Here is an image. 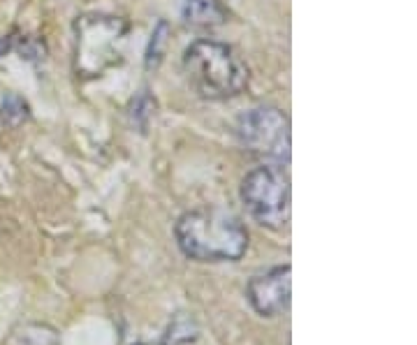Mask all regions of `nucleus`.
Returning a JSON list of instances; mask_svg holds the SVG:
<instances>
[{"instance_id": "obj_9", "label": "nucleus", "mask_w": 417, "mask_h": 345, "mask_svg": "<svg viewBox=\"0 0 417 345\" xmlns=\"http://www.w3.org/2000/svg\"><path fill=\"white\" fill-rule=\"evenodd\" d=\"M170 37H172V28L165 19H160L156 24V28L151 33V39H149V46H146V53H144V67L149 72H156L165 60V53H167V46H170Z\"/></svg>"}, {"instance_id": "obj_12", "label": "nucleus", "mask_w": 417, "mask_h": 345, "mask_svg": "<svg viewBox=\"0 0 417 345\" xmlns=\"http://www.w3.org/2000/svg\"><path fill=\"white\" fill-rule=\"evenodd\" d=\"M137 345H142V343H137Z\"/></svg>"}, {"instance_id": "obj_4", "label": "nucleus", "mask_w": 417, "mask_h": 345, "mask_svg": "<svg viewBox=\"0 0 417 345\" xmlns=\"http://www.w3.org/2000/svg\"><path fill=\"white\" fill-rule=\"evenodd\" d=\"M234 130L248 151L281 165L290 162V121L276 107H255L241 114Z\"/></svg>"}, {"instance_id": "obj_1", "label": "nucleus", "mask_w": 417, "mask_h": 345, "mask_svg": "<svg viewBox=\"0 0 417 345\" xmlns=\"http://www.w3.org/2000/svg\"><path fill=\"white\" fill-rule=\"evenodd\" d=\"M179 248L197 262H234L248 250V229L223 209H195L174 227Z\"/></svg>"}, {"instance_id": "obj_5", "label": "nucleus", "mask_w": 417, "mask_h": 345, "mask_svg": "<svg viewBox=\"0 0 417 345\" xmlns=\"http://www.w3.org/2000/svg\"><path fill=\"white\" fill-rule=\"evenodd\" d=\"M125 26L114 17L103 19L100 28V39L91 37V33L77 24V72H84L89 77H96L107 65L114 63V42L123 35Z\"/></svg>"}, {"instance_id": "obj_8", "label": "nucleus", "mask_w": 417, "mask_h": 345, "mask_svg": "<svg viewBox=\"0 0 417 345\" xmlns=\"http://www.w3.org/2000/svg\"><path fill=\"white\" fill-rule=\"evenodd\" d=\"M5 345H58V334L49 324L24 322L10 331Z\"/></svg>"}, {"instance_id": "obj_6", "label": "nucleus", "mask_w": 417, "mask_h": 345, "mask_svg": "<svg viewBox=\"0 0 417 345\" xmlns=\"http://www.w3.org/2000/svg\"><path fill=\"white\" fill-rule=\"evenodd\" d=\"M292 281H290V265L274 267L269 272L253 276L246 288V297L251 301L255 313L274 317L290 306Z\"/></svg>"}, {"instance_id": "obj_3", "label": "nucleus", "mask_w": 417, "mask_h": 345, "mask_svg": "<svg viewBox=\"0 0 417 345\" xmlns=\"http://www.w3.org/2000/svg\"><path fill=\"white\" fill-rule=\"evenodd\" d=\"M241 200L262 227L283 229L290 222V179L278 165H262L241 181Z\"/></svg>"}, {"instance_id": "obj_11", "label": "nucleus", "mask_w": 417, "mask_h": 345, "mask_svg": "<svg viewBox=\"0 0 417 345\" xmlns=\"http://www.w3.org/2000/svg\"><path fill=\"white\" fill-rule=\"evenodd\" d=\"M153 112H156V103L151 100L149 91H142L137 98L132 100V121L137 123V127L142 132L149 127V121L153 116Z\"/></svg>"}, {"instance_id": "obj_10", "label": "nucleus", "mask_w": 417, "mask_h": 345, "mask_svg": "<svg viewBox=\"0 0 417 345\" xmlns=\"http://www.w3.org/2000/svg\"><path fill=\"white\" fill-rule=\"evenodd\" d=\"M30 116L28 103L17 96V93H8L3 98V105H0V121H3L8 127H19L21 123H26Z\"/></svg>"}, {"instance_id": "obj_7", "label": "nucleus", "mask_w": 417, "mask_h": 345, "mask_svg": "<svg viewBox=\"0 0 417 345\" xmlns=\"http://www.w3.org/2000/svg\"><path fill=\"white\" fill-rule=\"evenodd\" d=\"M184 21L193 28H213L227 21V10L220 0H186Z\"/></svg>"}, {"instance_id": "obj_2", "label": "nucleus", "mask_w": 417, "mask_h": 345, "mask_svg": "<svg viewBox=\"0 0 417 345\" xmlns=\"http://www.w3.org/2000/svg\"><path fill=\"white\" fill-rule=\"evenodd\" d=\"M184 70L193 91L204 100H230L248 84V67L234 46L197 39L184 53Z\"/></svg>"}]
</instances>
